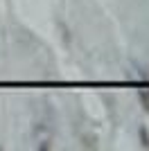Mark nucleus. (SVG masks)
I'll return each mask as SVG.
<instances>
[{"instance_id": "f257e3e1", "label": "nucleus", "mask_w": 149, "mask_h": 151, "mask_svg": "<svg viewBox=\"0 0 149 151\" xmlns=\"http://www.w3.org/2000/svg\"><path fill=\"white\" fill-rule=\"evenodd\" d=\"M140 135H142V145H145V147H149V135H147V131H145V129L140 131Z\"/></svg>"}]
</instances>
